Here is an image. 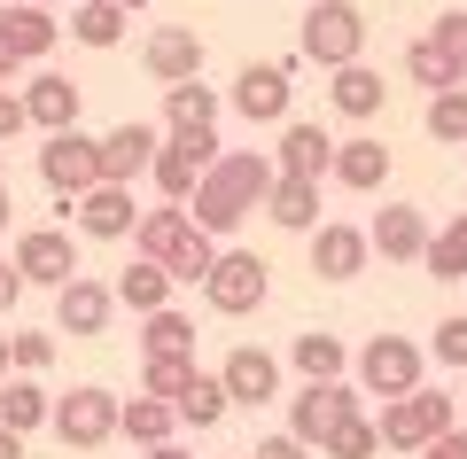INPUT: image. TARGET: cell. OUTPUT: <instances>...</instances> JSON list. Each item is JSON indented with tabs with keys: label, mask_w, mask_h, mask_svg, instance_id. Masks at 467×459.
<instances>
[{
	"label": "cell",
	"mask_w": 467,
	"mask_h": 459,
	"mask_svg": "<svg viewBox=\"0 0 467 459\" xmlns=\"http://www.w3.org/2000/svg\"><path fill=\"white\" fill-rule=\"evenodd\" d=\"M273 180H281V164H273L265 148H218V164L202 172L195 195H187V218H195L202 234L226 242L250 211H265V187H273Z\"/></svg>",
	"instance_id": "6da1fadb"
},
{
	"label": "cell",
	"mask_w": 467,
	"mask_h": 459,
	"mask_svg": "<svg viewBox=\"0 0 467 459\" xmlns=\"http://www.w3.org/2000/svg\"><path fill=\"white\" fill-rule=\"evenodd\" d=\"M367 8L358 0H312L304 8V24H296V55L304 63H319V70H335V63H358L367 55Z\"/></svg>",
	"instance_id": "7a4b0ae2"
},
{
	"label": "cell",
	"mask_w": 467,
	"mask_h": 459,
	"mask_svg": "<svg viewBox=\"0 0 467 459\" xmlns=\"http://www.w3.org/2000/svg\"><path fill=\"white\" fill-rule=\"evenodd\" d=\"M218 125H164V141H156V156H149V180H156V195L164 203H187L195 195V180L218 164Z\"/></svg>",
	"instance_id": "3957f363"
},
{
	"label": "cell",
	"mask_w": 467,
	"mask_h": 459,
	"mask_svg": "<svg viewBox=\"0 0 467 459\" xmlns=\"http://www.w3.org/2000/svg\"><path fill=\"white\" fill-rule=\"evenodd\" d=\"M382 452H420L429 436H444V428H460V405H451L444 390H405V397H382Z\"/></svg>",
	"instance_id": "277c9868"
},
{
	"label": "cell",
	"mask_w": 467,
	"mask_h": 459,
	"mask_svg": "<svg viewBox=\"0 0 467 459\" xmlns=\"http://www.w3.org/2000/svg\"><path fill=\"white\" fill-rule=\"evenodd\" d=\"M265 296H273V265L257 249H218V265L202 273V304L218 319H250Z\"/></svg>",
	"instance_id": "5b68a950"
},
{
	"label": "cell",
	"mask_w": 467,
	"mask_h": 459,
	"mask_svg": "<svg viewBox=\"0 0 467 459\" xmlns=\"http://www.w3.org/2000/svg\"><path fill=\"white\" fill-rule=\"evenodd\" d=\"M350 374H358L367 397H405V390H420V374H429V350H420L413 335H374V343L350 359Z\"/></svg>",
	"instance_id": "8992f818"
},
{
	"label": "cell",
	"mask_w": 467,
	"mask_h": 459,
	"mask_svg": "<svg viewBox=\"0 0 467 459\" xmlns=\"http://www.w3.org/2000/svg\"><path fill=\"white\" fill-rule=\"evenodd\" d=\"M63 218L86 234V242H133L140 203H133V187H125V180H94L86 195H70V203H63Z\"/></svg>",
	"instance_id": "52a82bcc"
},
{
	"label": "cell",
	"mask_w": 467,
	"mask_h": 459,
	"mask_svg": "<svg viewBox=\"0 0 467 459\" xmlns=\"http://www.w3.org/2000/svg\"><path fill=\"white\" fill-rule=\"evenodd\" d=\"M39 180H47V195H55V203L86 195V187L101 180V141H94V132H78V125L47 132V148H39Z\"/></svg>",
	"instance_id": "ba28073f"
},
{
	"label": "cell",
	"mask_w": 467,
	"mask_h": 459,
	"mask_svg": "<svg viewBox=\"0 0 467 459\" xmlns=\"http://www.w3.org/2000/svg\"><path fill=\"white\" fill-rule=\"evenodd\" d=\"M117 319V288L94 273H70L63 288H55V335H70V343H94V335H109Z\"/></svg>",
	"instance_id": "9c48e42d"
},
{
	"label": "cell",
	"mask_w": 467,
	"mask_h": 459,
	"mask_svg": "<svg viewBox=\"0 0 467 459\" xmlns=\"http://www.w3.org/2000/svg\"><path fill=\"white\" fill-rule=\"evenodd\" d=\"M350 412H367V390H350L343 374L335 381H304V390L288 397V436H304L319 452V436H327L335 421H350Z\"/></svg>",
	"instance_id": "30bf717a"
},
{
	"label": "cell",
	"mask_w": 467,
	"mask_h": 459,
	"mask_svg": "<svg viewBox=\"0 0 467 459\" xmlns=\"http://www.w3.org/2000/svg\"><path fill=\"white\" fill-rule=\"evenodd\" d=\"M47 428H55V436L70 443V452H101V443L117 436V397H109V390H94V381H86V390L55 397Z\"/></svg>",
	"instance_id": "8fae6325"
},
{
	"label": "cell",
	"mask_w": 467,
	"mask_h": 459,
	"mask_svg": "<svg viewBox=\"0 0 467 459\" xmlns=\"http://www.w3.org/2000/svg\"><path fill=\"white\" fill-rule=\"evenodd\" d=\"M296 63H242V78H234V110L250 117V125H288V101H296Z\"/></svg>",
	"instance_id": "7c38bea8"
},
{
	"label": "cell",
	"mask_w": 467,
	"mask_h": 459,
	"mask_svg": "<svg viewBox=\"0 0 467 459\" xmlns=\"http://www.w3.org/2000/svg\"><path fill=\"white\" fill-rule=\"evenodd\" d=\"M16 273H24V288H63V280L78 273L70 226H24L16 234Z\"/></svg>",
	"instance_id": "4fadbf2b"
},
{
	"label": "cell",
	"mask_w": 467,
	"mask_h": 459,
	"mask_svg": "<svg viewBox=\"0 0 467 459\" xmlns=\"http://www.w3.org/2000/svg\"><path fill=\"white\" fill-rule=\"evenodd\" d=\"M55 39H63V16H55L47 0H0V47L16 55V63H47Z\"/></svg>",
	"instance_id": "5bb4252c"
},
{
	"label": "cell",
	"mask_w": 467,
	"mask_h": 459,
	"mask_svg": "<svg viewBox=\"0 0 467 459\" xmlns=\"http://www.w3.org/2000/svg\"><path fill=\"white\" fill-rule=\"evenodd\" d=\"M304 242H312V273H319V280H358V273L374 265L367 226H343V218H319Z\"/></svg>",
	"instance_id": "9a60e30c"
},
{
	"label": "cell",
	"mask_w": 467,
	"mask_h": 459,
	"mask_svg": "<svg viewBox=\"0 0 467 459\" xmlns=\"http://www.w3.org/2000/svg\"><path fill=\"white\" fill-rule=\"evenodd\" d=\"M367 242H374L382 265H420V249H429V211H420V203H382L374 226H367Z\"/></svg>",
	"instance_id": "2e32d148"
},
{
	"label": "cell",
	"mask_w": 467,
	"mask_h": 459,
	"mask_svg": "<svg viewBox=\"0 0 467 459\" xmlns=\"http://www.w3.org/2000/svg\"><path fill=\"white\" fill-rule=\"evenodd\" d=\"M218 381H226V397L234 405H273V397H281V359H273V350H257V343H234L226 350V366H218Z\"/></svg>",
	"instance_id": "e0dca14e"
},
{
	"label": "cell",
	"mask_w": 467,
	"mask_h": 459,
	"mask_svg": "<svg viewBox=\"0 0 467 459\" xmlns=\"http://www.w3.org/2000/svg\"><path fill=\"white\" fill-rule=\"evenodd\" d=\"M202 32L195 24H164V32H149V47H140V63H149V78L156 86H171V78H202Z\"/></svg>",
	"instance_id": "ac0fdd59"
},
{
	"label": "cell",
	"mask_w": 467,
	"mask_h": 459,
	"mask_svg": "<svg viewBox=\"0 0 467 459\" xmlns=\"http://www.w3.org/2000/svg\"><path fill=\"white\" fill-rule=\"evenodd\" d=\"M273 164L296 172V180H327V172H335V132L312 125V117H288V125H281V148H273Z\"/></svg>",
	"instance_id": "d6986e66"
},
{
	"label": "cell",
	"mask_w": 467,
	"mask_h": 459,
	"mask_svg": "<svg viewBox=\"0 0 467 459\" xmlns=\"http://www.w3.org/2000/svg\"><path fill=\"white\" fill-rule=\"evenodd\" d=\"M327 101H335L343 117L367 125V117L389 110V86H382V70H367V55H358V63H335V70H327Z\"/></svg>",
	"instance_id": "ffe728a7"
},
{
	"label": "cell",
	"mask_w": 467,
	"mask_h": 459,
	"mask_svg": "<svg viewBox=\"0 0 467 459\" xmlns=\"http://www.w3.org/2000/svg\"><path fill=\"white\" fill-rule=\"evenodd\" d=\"M156 141H164V132H156V125H140V117H125L117 132H101V180H125V187H133L140 172H149Z\"/></svg>",
	"instance_id": "44dd1931"
},
{
	"label": "cell",
	"mask_w": 467,
	"mask_h": 459,
	"mask_svg": "<svg viewBox=\"0 0 467 459\" xmlns=\"http://www.w3.org/2000/svg\"><path fill=\"white\" fill-rule=\"evenodd\" d=\"M327 180L350 187V195H374V187L389 180V148L367 141V132H358V141H335V172H327Z\"/></svg>",
	"instance_id": "7402d4cb"
},
{
	"label": "cell",
	"mask_w": 467,
	"mask_h": 459,
	"mask_svg": "<svg viewBox=\"0 0 467 459\" xmlns=\"http://www.w3.org/2000/svg\"><path fill=\"white\" fill-rule=\"evenodd\" d=\"M109 288H117V304H125V312H164V304H171V288H180V280H171L164 273V265H156V257H140V249H133V265H125V273H117L109 280Z\"/></svg>",
	"instance_id": "603a6c76"
},
{
	"label": "cell",
	"mask_w": 467,
	"mask_h": 459,
	"mask_svg": "<svg viewBox=\"0 0 467 459\" xmlns=\"http://www.w3.org/2000/svg\"><path fill=\"white\" fill-rule=\"evenodd\" d=\"M117 436L149 452V443L180 436V405H171V397H149V390H140V397H125V405H117Z\"/></svg>",
	"instance_id": "cb8c5ba5"
},
{
	"label": "cell",
	"mask_w": 467,
	"mask_h": 459,
	"mask_svg": "<svg viewBox=\"0 0 467 459\" xmlns=\"http://www.w3.org/2000/svg\"><path fill=\"white\" fill-rule=\"evenodd\" d=\"M265 218L281 234H312L319 226V180H296V172H281V180L265 187Z\"/></svg>",
	"instance_id": "d4e9b609"
},
{
	"label": "cell",
	"mask_w": 467,
	"mask_h": 459,
	"mask_svg": "<svg viewBox=\"0 0 467 459\" xmlns=\"http://www.w3.org/2000/svg\"><path fill=\"white\" fill-rule=\"evenodd\" d=\"M24 117H32L39 132H63V125H78V86H70L63 70H39V78L24 86Z\"/></svg>",
	"instance_id": "484cf974"
},
{
	"label": "cell",
	"mask_w": 467,
	"mask_h": 459,
	"mask_svg": "<svg viewBox=\"0 0 467 459\" xmlns=\"http://www.w3.org/2000/svg\"><path fill=\"white\" fill-rule=\"evenodd\" d=\"M47 412H55V397L39 390V374H16V366L0 374V421H8V428L32 436V428H47Z\"/></svg>",
	"instance_id": "4316f807"
},
{
	"label": "cell",
	"mask_w": 467,
	"mask_h": 459,
	"mask_svg": "<svg viewBox=\"0 0 467 459\" xmlns=\"http://www.w3.org/2000/svg\"><path fill=\"white\" fill-rule=\"evenodd\" d=\"M125 24H133V8H125V0H78L63 32L78 39V47H117V39H125Z\"/></svg>",
	"instance_id": "83f0119b"
},
{
	"label": "cell",
	"mask_w": 467,
	"mask_h": 459,
	"mask_svg": "<svg viewBox=\"0 0 467 459\" xmlns=\"http://www.w3.org/2000/svg\"><path fill=\"white\" fill-rule=\"evenodd\" d=\"M171 405H180V428L211 436V428H218V421L234 412V397H226V381H218V374H202V366H195V381H187V390L171 397Z\"/></svg>",
	"instance_id": "f1b7e54d"
},
{
	"label": "cell",
	"mask_w": 467,
	"mask_h": 459,
	"mask_svg": "<svg viewBox=\"0 0 467 459\" xmlns=\"http://www.w3.org/2000/svg\"><path fill=\"white\" fill-rule=\"evenodd\" d=\"M288 366H296L304 381H335V374H350V350H343V335H296L288 343Z\"/></svg>",
	"instance_id": "f546056e"
},
{
	"label": "cell",
	"mask_w": 467,
	"mask_h": 459,
	"mask_svg": "<svg viewBox=\"0 0 467 459\" xmlns=\"http://www.w3.org/2000/svg\"><path fill=\"white\" fill-rule=\"evenodd\" d=\"M420 125H429L436 148H467V78L460 86H436L429 110H420Z\"/></svg>",
	"instance_id": "4dcf8cb0"
},
{
	"label": "cell",
	"mask_w": 467,
	"mask_h": 459,
	"mask_svg": "<svg viewBox=\"0 0 467 459\" xmlns=\"http://www.w3.org/2000/svg\"><path fill=\"white\" fill-rule=\"evenodd\" d=\"M164 125H218V86L171 78V86H164Z\"/></svg>",
	"instance_id": "1f68e13d"
},
{
	"label": "cell",
	"mask_w": 467,
	"mask_h": 459,
	"mask_svg": "<svg viewBox=\"0 0 467 459\" xmlns=\"http://www.w3.org/2000/svg\"><path fill=\"white\" fill-rule=\"evenodd\" d=\"M420 265H429L436 280H467V211H451V218H444V234H429Z\"/></svg>",
	"instance_id": "d6a6232c"
},
{
	"label": "cell",
	"mask_w": 467,
	"mask_h": 459,
	"mask_svg": "<svg viewBox=\"0 0 467 459\" xmlns=\"http://www.w3.org/2000/svg\"><path fill=\"white\" fill-rule=\"evenodd\" d=\"M382 452V428L367 421V412H350V421H335L327 436H319V459H374Z\"/></svg>",
	"instance_id": "836d02e7"
},
{
	"label": "cell",
	"mask_w": 467,
	"mask_h": 459,
	"mask_svg": "<svg viewBox=\"0 0 467 459\" xmlns=\"http://www.w3.org/2000/svg\"><path fill=\"white\" fill-rule=\"evenodd\" d=\"M187 381H195V350H149L140 359V390L149 397H180Z\"/></svg>",
	"instance_id": "e575fe53"
},
{
	"label": "cell",
	"mask_w": 467,
	"mask_h": 459,
	"mask_svg": "<svg viewBox=\"0 0 467 459\" xmlns=\"http://www.w3.org/2000/svg\"><path fill=\"white\" fill-rule=\"evenodd\" d=\"M149 350H195V319H187L180 304L140 312V359H149Z\"/></svg>",
	"instance_id": "d590c367"
},
{
	"label": "cell",
	"mask_w": 467,
	"mask_h": 459,
	"mask_svg": "<svg viewBox=\"0 0 467 459\" xmlns=\"http://www.w3.org/2000/svg\"><path fill=\"white\" fill-rule=\"evenodd\" d=\"M405 78H413V86H429V94H436V86H460L467 70H451L444 55H436V39H413V47H405Z\"/></svg>",
	"instance_id": "8d00e7d4"
},
{
	"label": "cell",
	"mask_w": 467,
	"mask_h": 459,
	"mask_svg": "<svg viewBox=\"0 0 467 459\" xmlns=\"http://www.w3.org/2000/svg\"><path fill=\"white\" fill-rule=\"evenodd\" d=\"M429 39H436V55H444L451 70H467V8H444V16L429 24Z\"/></svg>",
	"instance_id": "74e56055"
},
{
	"label": "cell",
	"mask_w": 467,
	"mask_h": 459,
	"mask_svg": "<svg viewBox=\"0 0 467 459\" xmlns=\"http://www.w3.org/2000/svg\"><path fill=\"white\" fill-rule=\"evenodd\" d=\"M8 366H16V374H47L55 366V335H8Z\"/></svg>",
	"instance_id": "f35d334b"
},
{
	"label": "cell",
	"mask_w": 467,
	"mask_h": 459,
	"mask_svg": "<svg viewBox=\"0 0 467 459\" xmlns=\"http://www.w3.org/2000/svg\"><path fill=\"white\" fill-rule=\"evenodd\" d=\"M429 359H436V366H467V312H451L444 328H436V343H429Z\"/></svg>",
	"instance_id": "ab89813d"
},
{
	"label": "cell",
	"mask_w": 467,
	"mask_h": 459,
	"mask_svg": "<svg viewBox=\"0 0 467 459\" xmlns=\"http://www.w3.org/2000/svg\"><path fill=\"white\" fill-rule=\"evenodd\" d=\"M250 459H312V443L281 428V436H257V452H250Z\"/></svg>",
	"instance_id": "60d3db41"
},
{
	"label": "cell",
	"mask_w": 467,
	"mask_h": 459,
	"mask_svg": "<svg viewBox=\"0 0 467 459\" xmlns=\"http://www.w3.org/2000/svg\"><path fill=\"white\" fill-rule=\"evenodd\" d=\"M24 125H32V117H24V94H8V86H0V148L16 141Z\"/></svg>",
	"instance_id": "b9f144b4"
},
{
	"label": "cell",
	"mask_w": 467,
	"mask_h": 459,
	"mask_svg": "<svg viewBox=\"0 0 467 459\" xmlns=\"http://www.w3.org/2000/svg\"><path fill=\"white\" fill-rule=\"evenodd\" d=\"M420 459H467V428H444V436L420 443Z\"/></svg>",
	"instance_id": "7bdbcfd3"
},
{
	"label": "cell",
	"mask_w": 467,
	"mask_h": 459,
	"mask_svg": "<svg viewBox=\"0 0 467 459\" xmlns=\"http://www.w3.org/2000/svg\"><path fill=\"white\" fill-rule=\"evenodd\" d=\"M24 304V273H16V257H0V319Z\"/></svg>",
	"instance_id": "ee69618b"
},
{
	"label": "cell",
	"mask_w": 467,
	"mask_h": 459,
	"mask_svg": "<svg viewBox=\"0 0 467 459\" xmlns=\"http://www.w3.org/2000/svg\"><path fill=\"white\" fill-rule=\"evenodd\" d=\"M0 459H24V428H8V421H0Z\"/></svg>",
	"instance_id": "f6af8a7d"
},
{
	"label": "cell",
	"mask_w": 467,
	"mask_h": 459,
	"mask_svg": "<svg viewBox=\"0 0 467 459\" xmlns=\"http://www.w3.org/2000/svg\"><path fill=\"white\" fill-rule=\"evenodd\" d=\"M140 459H195V452H187V443H171V436H164V443H149V452H140Z\"/></svg>",
	"instance_id": "bcb514c9"
},
{
	"label": "cell",
	"mask_w": 467,
	"mask_h": 459,
	"mask_svg": "<svg viewBox=\"0 0 467 459\" xmlns=\"http://www.w3.org/2000/svg\"><path fill=\"white\" fill-rule=\"evenodd\" d=\"M8 218H16V203H8V180H0V234H8Z\"/></svg>",
	"instance_id": "7dc6e473"
},
{
	"label": "cell",
	"mask_w": 467,
	"mask_h": 459,
	"mask_svg": "<svg viewBox=\"0 0 467 459\" xmlns=\"http://www.w3.org/2000/svg\"><path fill=\"white\" fill-rule=\"evenodd\" d=\"M16 70H24V63H16V55H8V47H0V86H8V78H16Z\"/></svg>",
	"instance_id": "c3c4849f"
},
{
	"label": "cell",
	"mask_w": 467,
	"mask_h": 459,
	"mask_svg": "<svg viewBox=\"0 0 467 459\" xmlns=\"http://www.w3.org/2000/svg\"><path fill=\"white\" fill-rule=\"evenodd\" d=\"M0 374H8V335H0Z\"/></svg>",
	"instance_id": "681fc988"
},
{
	"label": "cell",
	"mask_w": 467,
	"mask_h": 459,
	"mask_svg": "<svg viewBox=\"0 0 467 459\" xmlns=\"http://www.w3.org/2000/svg\"><path fill=\"white\" fill-rule=\"evenodd\" d=\"M0 172H8V148H0Z\"/></svg>",
	"instance_id": "f907efd6"
},
{
	"label": "cell",
	"mask_w": 467,
	"mask_h": 459,
	"mask_svg": "<svg viewBox=\"0 0 467 459\" xmlns=\"http://www.w3.org/2000/svg\"><path fill=\"white\" fill-rule=\"evenodd\" d=\"M125 8H149V0H125Z\"/></svg>",
	"instance_id": "816d5d0a"
},
{
	"label": "cell",
	"mask_w": 467,
	"mask_h": 459,
	"mask_svg": "<svg viewBox=\"0 0 467 459\" xmlns=\"http://www.w3.org/2000/svg\"><path fill=\"white\" fill-rule=\"evenodd\" d=\"M47 8H55V0H47Z\"/></svg>",
	"instance_id": "f5cc1de1"
}]
</instances>
